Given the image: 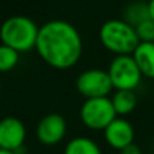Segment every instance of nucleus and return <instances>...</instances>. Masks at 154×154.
<instances>
[{
	"instance_id": "1",
	"label": "nucleus",
	"mask_w": 154,
	"mask_h": 154,
	"mask_svg": "<svg viewBox=\"0 0 154 154\" xmlns=\"http://www.w3.org/2000/svg\"><path fill=\"white\" fill-rule=\"evenodd\" d=\"M35 50L49 66L69 69L81 58L82 39L73 24L54 19L39 27Z\"/></svg>"
},
{
	"instance_id": "2",
	"label": "nucleus",
	"mask_w": 154,
	"mask_h": 154,
	"mask_svg": "<svg viewBox=\"0 0 154 154\" xmlns=\"http://www.w3.org/2000/svg\"><path fill=\"white\" fill-rule=\"evenodd\" d=\"M39 27L32 19L23 15H15L5 19L0 27L2 43L12 48L18 53H26L35 49Z\"/></svg>"
},
{
	"instance_id": "3",
	"label": "nucleus",
	"mask_w": 154,
	"mask_h": 154,
	"mask_svg": "<svg viewBox=\"0 0 154 154\" xmlns=\"http://www.w3.org/2000/svg\"><path fill=\"white\" fill-rule=\"evenodd\" d=\"M103 46L115 56L133 54L139 45V38L131 24L123 19H111L103 23L99 31Z\"/></svg>"
},
{
	"instance_id": "4",
	"label": "nucleus",
	"mask_w": 154,
	"mask_h": 154,
	"mask_svg": "<svg viewBox=\"0 0 154 154\" xmlns=\"http://www.w3.org/2000/svg\"><path fill=\"white\" fill-rule=\"evenodd\" d=\"M116 118V112L109 97L85 99L80 109V119L87 128L104 130Z\"/></svg>"
},
{
	"instance_id": "5",
	"label": "nucleus",
	"mask_w": 154,
	"mask_h": 154,
	"mask_svg": "<svg viewBox=\"0 0 154 154\" xmlns=\"http://www.w3.org/2000/svg\"><path fill=\"white\" fill-rule=\"evenodd\" d=\"M107 72L111 79L112 87L116 91H134L142 80V73L131 54L116 56L111 61Z\"/></svg>"
},
{
	"instance_id": "6",
	"label": "nucleus",
	"mask_w": 154,
	"mask_h": 154,
	"mask_svg": "<svg viewBox=\"0 0 154 154\" xmlns=\"http://www.w3.org/2000/svg\"><path fill=\"white\" fill-rule=\"evenodd\" d=\"M76 88L85 99L108 97L114 89L108 72L103 69H88L80 73L76 80Z\"/></svg>"
},
{
	"instance_id": "7",
	"label": "nucleus",
	"mask_w": 154,
	"mask_h": 154,
	"mask_svg": "<svg viewBox=\"0 0 154 154\" xmlns=\"http://www.w3.org/2000/svg\"><path fill=\"white\" fill-rule=\"evenodd\" d=\"M66 120L60 114H48L39 120L37 126V138L45 146L60 143L66 135Z\"/></svg>"
},
{
	"instance_id": "8",
	"label": "nucleus",
	"mask_w": 154,
	"mask_h": 154,
	"mask_svg": "<svg viewBox=\"0 0 154 154\" xmlns=\"http://www.w3.org/2000/svg\"><path fill=\"white\" fill-rule=\"evenodd\" d=\"M26 137V126L20 119L7 116L0 120V149L18 153V150L24 145Z\"/></svg>"
},
{
	"instance_id": "9",
	"label": "nucleus",
	"mask_w": 154,
	"mask_h": 154,
	"mask_svg": "<svg viewBox=\"0 0 154 154\" xmlns=\"http://www.w3.org/2000/svg\"><path fill=\"white\" fill-rule=\"evenodd\" d=\"M103 133L107 145H109L112 149L118 150V152L127 145L133 143L134 138H135V131H134L133 125L122 116L115 118L104 128Z\"/></svg>"
},
{
	"instance_id": "10",
	"label": "nucleus",
	"mask_w": 154,
	"mask_h": 154,
	"mask_svg": "<svg viewBox=\"0 0 154 154\" xmlns=\"http://www.w3.org/2000/svg\"><path fill=\"white\" fill-rule=\"evenodd\" d=\"M142 76L154 79V42H139L131 54Z\"/></svg>"
},
{
	"instance_id": "11",
	"label": "nucleus",
	"mask_w": 154,
	"mask_h": 154,
	"mask_svg": "<svg viewBox=\"0 0 154 154\" xmlns=\"http://www.w3.org/2000/svg\"><path fill=\"white\" fill-rule=\"evenodd\" d=\"M111 103L114 106V109L116 112V116H126V115L131 114L135 109L138 99L134 91H126L119 89L112 95Z\"/></svg>"
},
{
	"instance_id": "12",
	"label": "nucleus",
	"mask_w": 154,
	"mask_h": 154,
	"mask_svg": "<svg viewBox=\"0 0 154 154\" xmlns=\"http://www.w3.org/2000/svg\"><path fill=\"white\" fill-rule=\"evenodd\" d=\"M150 19L149 15V4L146 2H134L126 7L123 14V20L135 29L139 23Z\"/></svg>"
},
{
	"instance_id": "13",
	"label": "nucleus",
	"mask_w": 154,
	"mask_h": 154,
	"mask_svg": "<svg viewBox=\"0 0 154 154\" xmlns=\"http://www.w3.org/2000/svg\"><path fill=\"white\" fill-rule=\"evenodd\" d=\"M64 154H101V150L93 139L77 137L66 143Z\"/></svg>"
},
{
	"instance_id": "14",
	"label": "nucleus",
	"mask_w": 154,
	"mask_h": 154,
	"mask_svg": "<svg viewBox=\"0 0 154 154\" xmlns=\"http://www.w3.org/2000/svg\"><path fill=\"white\" fill-rule=\"evenodd\" d=\"M19 54L12 48L2 43L0 45V73H7L12 70L19 62Z\"/></svg>"
},
{
	"instance_id": "15",
	"label": "nucleus",
	"mask_w": 154,
	"mask_h": 154,
	"mask_svg": "<svg viewBox=\"0 0 154 154\" xmlns=\"http://www.w3.org/2000/svg\"><path fill=\"white\" fill-rule=\"evenodd\" d=\"M137 35L139 38V42H154V20H147L139 23L135 27Z\"/></svg>"
},
{
	"instance_id": "16",
	"label": "nucleus",
	"mask_w": 154,
	"mask_h": 154,
	"mask_svg": "<svg viewBox=\"0 0 154 154\" xmlns=\"http://www.w3.org/2000/svg\"><path fill=\"white\" fill-rule=\"evenodd\" d=\"M119 154H142V150H141V147H139L138 145H135L133 142V143L125 146L123 149H120Z\"/></svg>"
},
{
	"instance_id": "17",
	"label": "nucleus",
	"mask_w": 154,
	"mask_h": 154,
	"mask_svg": "<svg viewBox=\"0 0 154 154\" xmlns=\"http://www.w3.org/2000/svg\"><path fill=\"white\" fill-rule=\"evenodd\" d=\"M149 4V15H150V19L154 20V0H149L147 2Z\"/></svg>"
},
{
	"instance_id": "18",
	"label": "nucleus",
	"mask_w": 154,
	"mask_h": 154,
	"mask_svg": "<svg viewBox=\"0 0 154 154\" xmlns=\"http://www.w3.org/2000/svg\"><path fill=\"white\" fill-rule=\"evenodd\" d=\"M0 154H18V153L11 152V150H5V149H0Z\"/></svg>"
}]
</instances>
